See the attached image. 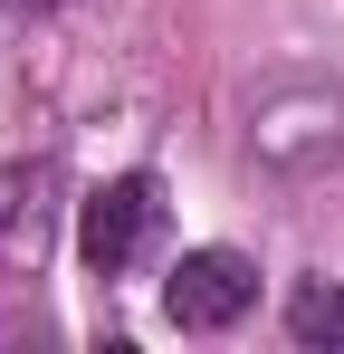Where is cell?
I'll return each instance as SVG.
<instances>
[{"label": "cell", "instance_id": "cell-1", "mask_svg": "<svg viewBox=\"0 0 344 354\" xmlns=\"http://www.w3.org/2000/svg\"><path fill=\"white\" fill-rule=\"evenodd\" d=\"M249 163L268 182H325L344 173V86L335 77H287L249 106Z\"/></svg>", "mask_w": 344, "mask_h": 354}, {"label": "cell", "instance_id": "cell-2", "mask_svg": "<svg viewBox=\"0 0 344 354\" xmlns=\"http://www.w3.org/2000/svg\"><path fill=\"white\" fill-rule=\"evenodd\" d=\"M153 221H163V182H153V173L96 182L86 211H77V249H86V268H96V278H124V268L153 249Z\"/></svg>", "mask_w": 344, "mask_h": 354}, {"label": "cell", "instance_id": "cell-3", "mask_svg": "<svg viewBox=\"0 0 344 354\" xmlns=\"http://www.w3.org/2000/svg\"><path fill=\"white\" fill-rule=\"evenodd\" d=\"M258 306V268L239 259V249H182L163 278V316L182 326V335H220V326H239Z\"/></svg>", "mask_w": 344, "mask_h": 354}, {"label": "cell", "instance_id": "cell-4", "mask_svg": "<svg viewBox=\"0 0 344 354\" xmlns=\"http://www.w3.org/2000/svg\"><path fill=\"white\" fill-rule=\"evenodd\" d=\"M39 239H48V221H39V173H0V259H39Z\"/></svg>", "mask_w": 344, "mask_h": 354}, {"label": "cell", "instance_id": "cell-5", "mask_svg": "<svg viewBox=\"0 0 344 354\" xmlns=\"http://www.w3.org/2000/svg\"><path fill=\"white\" fill-rule=\"evenodd\" d=\"M287 335H296V345H344V288H335V278H296Z\"/></svg>", "mask_w": 344, "mask_h": 354}, {"label": "cell", "instance_id": "cell-6", "mask_svg": "<svg viewBox=\"0 0 344 354\" xmlns=\"http://www.w3.org/2000/svg\"><path fill=\"white\" fill-rule=\"evenodd\" d=\"M0 10H57V0H0Z\"/></svg>", "mask_w": 344, "mask_h": 354}]
</instances>
